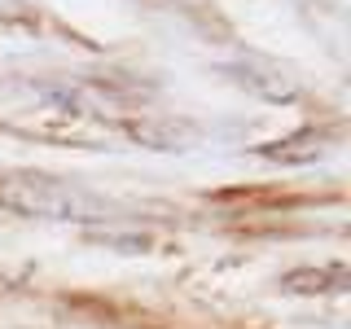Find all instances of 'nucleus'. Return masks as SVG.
Instances as JSON below:
<instances>
[{
  "mask_svg": "<svg viewBox=\"0 0 351 329\" xmlns=\"http://www.w3.org/2000/svg\"><path fill=\"white\" fill-rule=\"evenodd\" d=\"M0 206L18 215H36V219H106L114 206L106 197L88 193L84 184L58 180L44 171H9L0 175Z\"/></svg>",
  "mask_w": 351,
  "mask_h": 329,
  "instance_id": "obj_1",
  "label": "nucleus"
},
{
  "mask_svg": "<svg viewBox=\"0 0 351 329\" xmlns=\"http://www.w3.org/2000/svg\"><path fill=\"white\" fill-rule=\"evenodd\" d=\"M334 285V290H347V268H325V272H312V268H303V272H290L281 285L285 290H299V285H312L307 294H321V285Z\"/></svg>",
  "mask_w": 351,
  "mask_h": 329,
  "instance_id": "obj_2",
  "label": "nucleus"
},
{
  "mask_svg": "<svg viewBox=\"0 0 351 329\" xmlns=\"http://www.w3.org/2000/svg\"><path fill=\"white\" fill-rule=\"evenodd\" d=\"M22 9H27V0H0V14L5 18H22Z\"/></svg>",
  "mask_w": 351,
  "mask_h": 329,
  "instance_id": "obj_3",
  "label": "nucleus"
}]
</instances>
